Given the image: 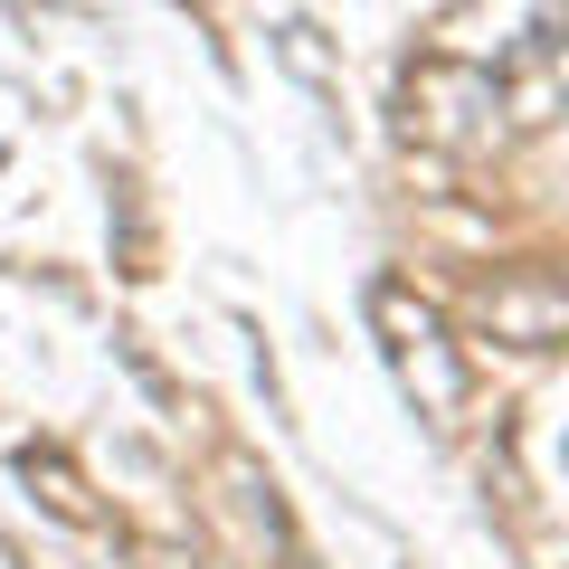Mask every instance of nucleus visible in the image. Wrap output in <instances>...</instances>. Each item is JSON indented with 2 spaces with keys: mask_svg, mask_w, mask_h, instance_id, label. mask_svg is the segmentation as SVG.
I'll list each match as a JSON object with an SVG mask.
<instances>
[{
  "mask_svg": "<svg viewBox=\"0 0 569 569\" xmlns=\"http://www.w3.org/2000/svg\"><path fill=\"white\" fill-rule=\"evenodd\" d=\"M20 466H29V475H39V485H48V503H58V512H67V522H96V503H86V493H77V485H67V466H58V456H39V447H29V456H20Z\"/></svg>",
  "mask_w": 569,
  "mask_h": 569,
  "instance_id": "nucleus-4",
  "label": "nucleus"
},
{
  "mask_svg": "<svg viewBox=\"0 0 569 569\" xmlns=\"http://www.w3.org/2000/svg\"><path fill=\"white\" fill-rule=\"evenodd\" d=\"M475 323H485L493 342H512V351H550L569 332V284L550 276V266H503V276L475 295Z\"/></svg>",
  "mask_w": 569,
  "mask_h": 569,
  "instance_id": "nucleus-3",
  "label": "nucleus"
},
{
  "mask_svg": "<svg viewBox=\"0 0 569 569\" xmlns=\"http://www.w3.org/2000/svg\"><path fill=\"white\" fill-rule=\"evenodd\" d=\"M284 58H295V67H305V77H313V86H323V48H313V29H305V20L284 29Z\"/></svg>",
  "mask_w": 569,
  "mask_h": 569,
  "instance_id": "nucleus-5",
  "label": "nucleus"
},
{
  "mask_svg": "<svg viewBox=\"0 0 569 569\" xmlns=\"http://www.w3.org/2000/svg\"><path fill=\"white\" fill-rule=\"evenodd\" d=\"M370 323H380V351H389V370H399V389L437 427H456V408H466V351L447 342L437 305H418L399 276H380L370 284Z\"/></svg>",
  "mask_w": 569,
  "mask_h": 569,
  "instance_id": "nucleus-2",
  "label": "nucleus"
},
{
  "mask_svg": "<svg viewBox=\"0 0 569 569\" xmlns=\"http://www.w3.org/2000/svg\"><path fill=\"white\" fill-rule=\"evenodd\" d=\"M399 123H408V142L447 152V162H485V152H503V142L522 133V123H512V86H503V67L447 58V48H427V58L408 67V86H399Z\"/></svg>",
  "mask_w": 569,
  "mask_h": 569,
  "instance_id": "nucleus-1",
  "label": "nucleus"
}]
</instances>
